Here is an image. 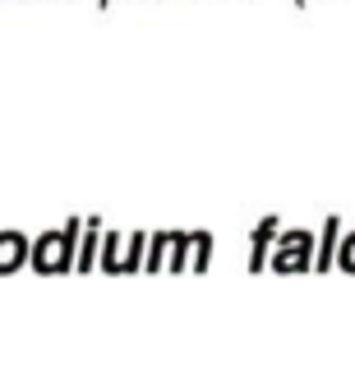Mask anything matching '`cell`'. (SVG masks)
Masks as SVG:
<instances>
[{"label":"cell","mask_w":355,"mask_h":365,"mask_svg":"<svg viewBox=\"0 0 355 365\" xmlns=\"http://www.w3.org/2000/svg\"><path fill=\"white\" fill-rule=\"evenodd\" d=\"M74 241H79V222H65L60 232H42L33 241V255H28V264L37 268V273H65V268L74 264Z\"/></svg>","instance_id":"6da1fadb"},{"label":"cell","mask_w":355,"mask_h":365,"mask_svg":"<svg viewBox=\"0 0 355 365\" xmlns=\"http://www.w3.org/2000/svg\"><path fill=\"white\" fill-rule=\"evenodd\" d=\"M309 250H314L309 232H286L282 245H277V255H272V268H282V273H291V268H309L314 264Z\"/></svg>","instance_id":"7a4b0ae2"},{"label":"cell","mask_w":355,"mask_h":365,"mask_svg":"<svg viewBox=\"0 0 355 365\" xmlns=\"http://www.w3.org/2000/svg\"><path fill=\"white\" fill-rule=\"evenodd\" d=\"M33 255V241L23 232H0V273H14V268L28 264Z\"/></svg>","instance_id":"3957f363"},{"label":"cell","mask_w":355,"mask_h":365,"mask_svg":"<svg viewBox=\"0 0 355 365\" xmlns=\"http://www.w3.org/2000/svg\"><path fill=\"white\" fill-rule=\"evenodd\" d=\"M272 232H277V217H267V222L254 232V255H249V268H263V259H267V245H272Z\"/></svg>","instance_id":"277c9868"},{"label":"cell","mask_w":355,"mask_h":365,"mask_svg":"<svg viewBox=\"0 0 355 365\" xmlns=\"http://www.w3.org/2000/svg\"><path fill=\"white\" fill-rule=\"evenodd\" d=\"M341 264H346V268H355V236L346 241V255H341Z\"/></svg>","instance_id":"5b68a950"}]
</instances>
